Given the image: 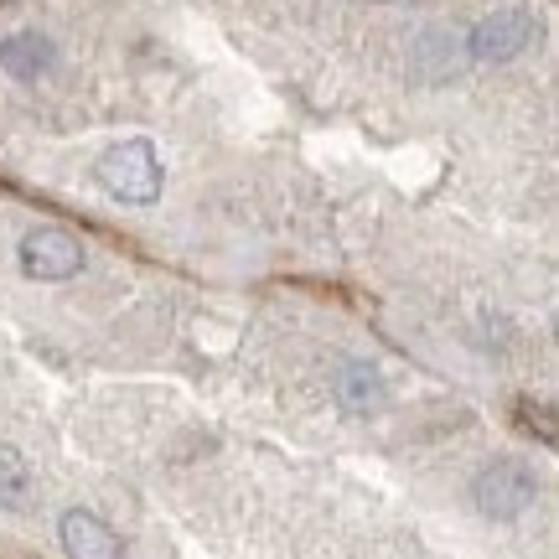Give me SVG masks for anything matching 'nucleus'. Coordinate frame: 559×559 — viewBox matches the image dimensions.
<instances>
[{
	"instance_id": "nucleus-8",
	"label": "nucleus",
	"mask_w": 559,
	"mask_h": 559,
	"mask_svg": "<svg viewBox=\"0 0 559 559\" xmlns=\"http://www.w3.org/2000/svg\"><path fill=\"white\" fill-rule=\"evenodd\" d=\"M32 492V466L21 461V451L0 445V508H21Z\"/></svg>"
},
{
	"instance_id": "nucleus-3",
	"label": "nucleus",
	"mask_w": 559,
	"mask_h": 559,
	"mask_svg": "<svg viewBox=\"0 0 559 559\" xmlns=\"http://www.w3.org/2000/svg\"><path fill=\"white\" fill-rule=\"evenodd\" d=\"M83 243L68 234V228H32V234H21L16 243V264L21 275L32 280H47V285H58V280H73L83 270Z\"/></svg>"
},
{
	"instance_id": "nucleus-7",
	"label": "nucleus",
	"mask_w": 559,
	"mask_h": 559,
	"mask_svg": "<svg viewBox=\"0 0 559 559\" xmlns=\"http://www.w3.org/2000/svg\"><path fill=\"white\" fill-rule=\"evenodd\" d=\"M337 394L347 409H373V404H379V373L362 358H347L337 368Z\"/></svg>"
},
{
	"instance_id": "nucleus-4",
	"label": "nucleus",
	"mask_w": 559,
	"mask_h": 559,
	"mask_svg": "<svg viewBox=\"0 0 559 559\" xmlns=\"http://www.w3.org/2000/svg\"><path fill=\"white\" fill-rule=\"evenodd\" d=\"M528 41H534V16L508 5V11H492V16H481L472 26L466 52H472V62H513Z\"/></svg>"
},
{
	"instance_id": "nucleus-1",
	"label": "nucleus",
	"mask_w": 559,
	"mask_h": 559,
	"mask_svg": "<svg viewBox=\"0 0 559 559\" xmlns=\"http://www.w3.org/2000/svg\"><path fill=\"white\" fill-rule=\"evenodd\" d=\"M94 177L109 198L130 202V207H151L160 198V187H166V171H160V156L151 140H120V145H109L94 166Z\"/></svg>"
},
{
	"instance_id": "nucleus-6",
	"label": "nucleus",
	"mask_w": 559,
	"mask_h": 559,
	"mask_svg": "<svg viewBox=\"0 0 559 559\" xmlns=\"http://www.w3.org/2000/svg\"><path fill=\"white\" fill-rule=\"evenodd\" d=\"M0 68L21 83H37L58 68V47L47 32H11V37H0Z\"/></svg>"
},
{
	"instance_id": "nucleus-5",
	"label": "nucleus",
	"mask_w": 559,
	"mask_h": 559,
	"mask_svg": "<svg viewBox=\"0 0 559 559\" xmlns=\"http://www.w3.org/2000/svg\"><path fill=\"white\" fill-rule=\"evenodd\" d=\"M58 539H62V555L68 559H120L124 555L120 534H115L99 513H88V508H68V513H62Z\"/></svg>"
},
{
	"instance_id": "nucleus-2",
	"label": "nucleus",
	"mask_w": 559,
	"mask_h": 559,
	"mask_svg": "<svg viewBox=\"0 0 559 559\" xmlns=\"http://www.w3.org/2000/svg\"><path fill=\"white\" fill-rule=\"evenodd\" d=\"M472 502H477V513L508 523L539 502V477H534L523 461H492V466H481L477 481H472Z\"/></svg>"
}]
</instances>
